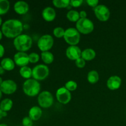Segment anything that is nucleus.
Returning a JSON list of instances; mask_svg holds the SVG:
<instances>
[{
    "mask_svg": "<svg viewBox=\"0 0 126 126\" xmlns=\"http://www.w3.org/2000/svg\"><path fill=\"white\" fill-rule=\"evenodd\" d=\"M23 25L18 19H9L5 21L2 25L1 31L4 35L9 38H16L22 34Z\"/></svg>",
    "mask_w": 126,
    "mask_h": 126,
    "instance_id": "1",
    "label": "nucleus"
},
{
    "mask_svg": "<svg viewBox=\"0 0 126 126\" xmlns=\"http://www.w3.org/2000/svg\"><path fill=\"white\" fill-rule=\"evenodd\" d=\"M14 46L18 52H26L32 47L33 39L30 36L26 34H21L14 39Z\"/></svg>",
    "mask_w": 126,
    "mask_h": 126,
    "instance_id": "2",
    "label": "nucleus"
},
{
    "mask_svg": "<svg viewBox=\"0 0 126 126\" xmlns=\"http://www.w3.org/2000/svg\"><path fill=\"white\" fill-rule=\"evenodd\" d=\"M23 91L28 97H35L39 94L41 91V84L39 81L34 79H26L23 84Z\"/></svg>",
    "mask_w": 126,
    "mask_h": 126,
    "instance_id": "3",
    "label": "nucleus"
},
{
    "mask_svg": "<svg viewBox=\"0 0 126 126\" xmlns=\"http://www.w3.org/2000/svg\"><path fill=\"white\" fill-rule=\"evenodd\" d=\"M81 33L76 28H68L65 30L63 38L65 42L70 46H77L81 39Z\"/></svg>",
    "mask_w": 126,
    "mask_h": 126,
    "instance_id": "4",
    "label": "nucleus"
},
{
    "mask_svg": "<svg viewBox=\"0 0 126 126\" xmlns=\"http://www.w3.org/2000/svg\"><path fill=\"white\" fill-rule=\"evenodd\" d=\"M76 28L80 33L88 34L92 33L94 30V24L88 18H80L76 23Z\"/></svg>",
    "mask_w": 126,
    "mask_h": 126,
    "instance_id": "5",
    "label": "nucleus"
},
{
    "mask_svg": "<svg viewBox=\"0 0 126 126\" xmlns=\"http://www.w3.org/2000/svg\"><path fill=\"white\" fill-rule=\"evenodd\" d=\"M49 68L46 65L39 64L32 69V77L36 81H43L49 76Z\"/></svg>",
    "mask_w": 126,
    "mask_h": 126,
    "instance_id": "6",
    "label": "nucleus"
},
{
    "mask_svg": "<svg viewBox=\"0 0 126 126\" xmlns=\"http://www.w3.org/2000/svg\"><path fill=\"white\" fill-rule=\"evenodd\" d=\"M38 103L42 108H49L54 103V97L51 92L44 91L40 92L38 97Z\"/></svg>",
    "mask_w": 126,
    "mask_h": 126,
    "instance_id": "7",
    "label": "nucleus"
},
{
    "mask_svg": "<svg viewBox=\"0 0 126 126\" xmlns=\"http://www.w3.org/2000/svg\"><path fill=\"white\" fill-rule=\"evenodd\" d=\"M54 44V39L52 36L46 34L41 36L39 38L37 43V46L39 50L43 52L49 51L52 48Z\"/></svg>",
    "mask_w": 126,
    "mask_h": 126,
    "instance_id": "8",
    "label": "nucleus"
},
{
    "mask_svg": "<svg viewBox=\"0 0 126 126\" xmlns=\"http://www.w3.org/2000/svg\"><path fill=\"white\" fill-rule=\"evenodd\" d=\"M94 12L97 19L101 22H107L110 17V11L104 4H98L94 9Z\"/></svg>",
    "mask_w": 126,
    "mask_h": 126,
    "instance_id": "9",
    "label": "nucleus"
},
{
    "mask_svg": "<svg viewBox=\"0 0 126 126\" xmlns=\"http://www.w3.org/2000/svg\"><path fill=\"white\" fill-rule=\"evenodd\" d=\"M55 97L59 103L63 105H66L71 101V92L66 89L65 87H61L57 90Z\"/></svg>",
    "mask_w": 126,
    "mask_h": 126,
    "instance_id": "10",
    "label": "nucleus"
},
{
    "mask_svg": "<svg viewBox=\"0 0 126 126\" xmlns=\"http://www.w3.org/2000/svg\"><path fill=\"white\" fill-rule=\"evenodd\" d=\"M17 89V85L15 81L11 79H7L3 81L0 86V89L3 94L11 95L14 93Z\"/></svg>",
    "mask_w": 126,
    "mask_h": 126,
    "instance_id": "11",
    "label": "nucleus"
},
{
    "mask_svg": "<svg viewBox=\"0 0 126 126\" xmlns=\"http://www.w3.org/2000/svg\"><path fill=\"white\" fill-rule=\"evenodd\" d=\"M82 50L78 46H69L66 49L65 54L68 59L76 61L81 57Z\"/></svg>",
    "mask_w": 126,
    "mask_h": 126,
    "instance_id": "12",
    "label": "nucleus"
},
{
    "mask_svg": "<svg viewBox=\"0 0 126 126\" xmlns=\"http://www.w3.org/2000/svg\"><path fill=\"white\" fill-rule=\"evenodd\" d=\"M14 61L16 65L20 67L27 66L30 63L28 54L23 52H18L14 56Z\"/></svg>",
    "mask_w": 126,
    "mask_h": 126,
    "instance_id": "13",
    "label": "nucleus"
},
{
    "mask_svg": "<svg viewBox=\"0 0 126 126\" xmlns=\"http://www.w3.org/2000/svg\"><path fill=\"white\" fill-rule=\"evenodd\" d=\"M122 80L119 76L114 75L108 79L107 81V86L111 91H115L118 89L121 86Z\"/></svg>",
    "mask_w": 126,
    "mask_h": 126,
    "instance_id": "14",
    "label": "nucleus"
},
{
    "mask_svg": "<svg viewBox=\"0 0 126 126\" xmlns=\"http://www.w3.org/2000/svg\"><path fill=\"white\" fill-rule=\"evenodd\" d=\"M42 17L43 19L48 22H52L56 17V11L53 7L48 6L45 7L42 11Z\"/></svg>",
    "mask_w": 126,
    "mask_h": 126,
    "instance_id": "15",
    "label": "nucleus"
},
{
    "mask_svg": "<svg viewBox=\"0 0 126 126\" xmlns=\"http://www.w3.org/2000/svg\"><path fill=\"white\" fill-rule=\"evenodd\" d=\"M14 9L15 12L18 14L24 15L29 11V5L25 1H18L14 4Z\"/></svg>",
    "mask_w": 126,
    "mask_h": 126,
    "instance_id": "16",
    "label": "nucleus"
},
{
    "mask_svg": "<svg viewBox=\"0 0 126 126\" xmlns=\"http://www.w3.org/2000/svg\"><path fill=\"white\" fill-rule=\"evenodd\" d=\"M43 115V110L41 108L38 106H33L28 111V116L33 121H38Z\"/></svg>",
    "mask_w": 126,
    "mask_h": 126,
    "instance_id": "17",
    "label": "nucleus"
},
{
    "mask_svg": "<svg viewBox=\"0 0 126 126\" xmlns=\"http://www.w3.org/2000/svg\"><path fill=\"white\" fill-rule=\"evenodd\" d=\"M96 57V52L92 48H87L83 50L81 53V57L85 61H91Z\"/></svg>",
    "mask_w": 126,
    "mask_h": 126,
    "instance_id": "18",
    "label": "nucleus"
},
{
    "mask_svg": "<svg viewBox=\"0 0 126 126\" xmlns=\"http://www.w3.org/2000/svg\"><path fill=\"white\" fill-rule=\"evenodd\" d=\"M15 63L14 61L11 58H4L1 62V66L4 68V70L6 71H12L14 69Z\"/></svg>",
    "mask_w": 126,
    "mask_h": 126,
    "instance_id": "19",
    "label": "nucleus"
},
{
    "mask_svg": "<svg viewBox=\"0 0 126 126\" xmlns=\"http://www.w3.org/2000/svg\"><path fill=\"white\" fill-rule=\"evenodd\" d=\"M41 58L43 62L47 65L51 64L54 60V54L50 51H46L41 52Z\"/></svg>",
    "mask_w": 126,
    "mask_h": 126,
    "instance_id": "20",
    "label": "nucleus"
},
{
    "mask_svg": "<svg viewBox=\"0 0 126 126\" xmlns=\"http://www.w3.org/2000/svg\"><path fill=\"white\" fill-rule=\"evenodd\" d=\"M12 107H13V102L10 98H5L2 100L0 103V108L3 111H9L12 109Z\"/></svg>",
    "mask_w": 126,
    "mask_h": 126,
    "instance_id": "21",
    "label": "nucleus"
},
{
    "mask_svg": "<svg viewBox=\"0 0 126 126\" xmlns=\"http://www.w3.org/2000/svg\"><path fill=\"white\" fill-rule=\"evenodd\" d=\"M99 74L95 70H91L87 74V81L92 84L97 83L99 81Z\"/></svg>",
    "mask_w": 126,
    "mask_h": 126,
    "instance_id": "22",
    "label": "nucleus"
},
{
    "mask_svg": "<svg viewBox=\"0 0 126 126\" xmlns=\"http://www.w3.org/2000/svg\"><path fill=\"white\" fill-rule=\"evenodd\" d=\"M66 18L70 22L76 23L80 19L79 12L76 10H70L66 13Z\"/></svg>",
    "mask_w": 126,
    "mask_h": 126,
    "instance_id": "23",
    "label": "nucleus"
},
{
    "mask_svg": "<svg viewBox=\"0 0 126 126\" xmlns=\"http://www.w3.org/2000/svg\"><path fill=\"white\" fill-rule=\"evenodd\" d=\"M19 73L22 78L28 79L32 77V69L28 66H23L20 69Z\"/></svg>",
    "mask_w": 126,
    "mask_h": 126,
    "instance_id": "24",
    "label": "nucleus"
},
{
    "mask_svg": "<svg viewBox=\"0 0 126 126\" xmlns=\"http://www.w3.org/2000/svg\"><path fill=\"white\" fill-rule=\"evenodd\" d=\"M52 4L57 8H67L70 6V0H53Z\"/></svg>",
    "mask_w": 126,
    "mask_h": 126,
    "instance_id": "25",
    "label": "nucleus"
},
{
    "mask_svg": "<svg viewBox=\"0 0 126 126\" xmlns=\"http://www.w3.org/2000/svg\"><path fill=\"white\" fill-rule=\"evenodd\" d=\"M10 8V2L7 0H0V15L7 13Z\"/></svg>",
    "mask_w": 126,
    "mask_h": 126,
    "instance_id": "26",
    "label": "nucleus"
},
{
    "mask_svg": "<svg viewBox=\"0 0 126 126\" xmlns=\"http://www.w3.org/2000/svg\"><path fill=\"white\" fill-rule=\"evenodd\" d=\"M65 33V30L63 28L60 27H55L53 30V34L54 36L57 38H61L64 36Z\"/></svg>",
    "mask_w": 126,
    "mask_h": 126,
    "instance_id": "27",
    "label": "nucleus"
},
{
    "mask_svg": "<svg viewBox=\"0 0 126 126\" xmlns=\"http://www.w3.org/2000/svg\"><path fill=\"white\" fill-rule=\"evenodd\" d=\"M64 87H65L66 89L68 90L69 91H70V92H71V91H75L77 89L78 84L77 82H75V81L70 80V81H67V82L65 83Z\"/></svg>",
    "mask_w": 126,
    "mask_h": 126,
    "instance_id": "28",
    "label": "nucleus"
},
{
    "mask_svg": "<svg viewBox=\"0 0 126 126\" xmlns=\"http://www.w3.org/2000/svg\"><path fill=\"white\" fill-rule=\"evenodd\" d=\"M29 57V62L31 63H36L39 62L40 56L39 54L36 52H32L28 54Z\"/></svg>",
    "mask_w": 126,
    "mask_h": 126,
    "instance_id": "29",
    "label": "nucleus"
},
{
    "mask_svg": "<svg viewBox=\"0 0 126 126\" xmlns=\"http://www.w3.org/2000/svg\"><path fill=\"white\" fill-rule=\"evenodd\" d=\"M22 123L23 126H33V121L29 116H25L22 119Z\"/></svg>",
    "mask_w": 126,
    "mask_h": 126,
    "instance_id": "30",
    "label": "nucleus"
},
{
    "mask_svg": "<svg viewBox=\"0 0 126 126\" xmlns=\"http://www.w3.org/2000/svg\"><path fill=\"white\" fill-rule=\"evenodd\" d=\"M86 62L82 57L79 58V59H77V60L75 61V64H76V66L78 68H82L86 66Z\"/></svg>",
    "mask_w": 126,
    "mask_h": 126,
    "instance_id": "31",
    "label": "nucleus"
},
{
    "mask_svg": "<svg viewBox=\"0 0 126 126\" xmlns=\"http://www.w3.org/2000/svg\"><path fill=\"white\" fill-rule=\"evenodd\" d=\"M82 3H83V0H70V6L71 7H80Z\"/></svg>",
    "mask_w": 126,
    "mask_h": 126,
    "instance_id": "32",
    "label": "nucleus"
},
{
    "mask_svg": "<svg viewBox=\"0 0 126 126\" xmlns=\"http://www.w3.org/2000/svg\"><path fill=\"white\" fill-rule=\"evenodd\" d=\"M86 2L90 7L94 9L98 6L99 1L98 0H86Z\"/></svg>",
    "mask_w": 126,
    "mask_h": 126,
    "instance_id": "33",
    "label": "nucleus"
},
{
    "mask_svg": "<svg viewBox=\"0 0 126 126\" xmlns=\"http://www.w3.org/2000/svg\"><path fill=\"white\" fill-rule=\"evenodd\" d=\"M79 16H80V18H87V12L85 11H81L79 12Z\"/></svg>",
    "mask_w": 126,
    "mask_h": 126,
    "instance_id": "34",
    "label": "nucleus"
},
{
    "mask_svg": "<svg viewBox=\"0 0 126 126\" xmlns=\"http://www.w3.org/2000/svg\"><path fill=\"white\" fill-rule=\"evenodd\" d=\"M4 46L2 44H0V58H1L3 56L4 54Z\"/></svg>",
    "mask_w": 126,
    "mask_h": 126,
    "instance_id": "35",
    "label": "nucleus"
},
{
    "mask_svg": "<svg viewBox=\"0 0 126 126\" xmlns=\"http://www.w3.org/2000/svg\"><path fill=\"white\" fill-rule=\"evenodd\" d=\"M7 112L3 111L1 110V108H0V120H1V119H2V118H3V117L7 116Z\"/></svg>",
    "mask_w": 126,
    "mask_h": 126,
    "instance_id": "36",
    "label": "nucleus"
},
{
    "mask_svg": "<svg viewBox=\"0 0 126 126\" xmlns=\"http://www.w3.org/2000/svg\"><path fill=\"white\" fill-rule=\"evenodd\" d=\"M5 72V70H4L3 68L1 66H0V75H2Z\"/></svg>",
    "mask_w": 126,
    "mask_h": 126,
    "instance_id": "37",
    "label": "nucleus"
},
{
    "mask_svg": "<svg viewBox=\"0 0 126 126\" xmlns=\"http://www.w3.org/2000/svg\"><path fill=\"white\" fill-rule=\"evenodd\" d=\"M2 31L1 30H0V41L1 40V39H2Z\"/></svg>",
    "mask_w": 126,
    "mask_h": 126,
    "instance_id": "38",
    "label": "nucleus"
},
{
    "mask_svg": "<svg viewBox=\"0 0 126 126\" xmlns=\"http://www.w3.org/2000/svg\"><path fill=\"white\" fill-rule=\"evenodd\" d=\"M2 82H3V81H2V78H1L0 77V86H1V84L2 83Z\"/></svg>",
    "mask_w": 126,
    "mask_h": 126,
    "instance_id": "39",
    "label": "nucleus"
},
{
    "mask_svg": "<svg viewBox=\"0 0 126 126\" xmlns=\"http://www.w3.org/2000/svg\"><path fill=\"white\" fill-rule=\"evenodd\" d=\"M2 92H1V89H0V100H1V97H2Z\"/></svg>",
    "mask_w": 126,
    "mask_h": 126,
    "instance_id": "40",
    "label": "nucleus"
},
{
    "mask_svg": "<svg viewBox=\"0 0 126 126\" xmlns=\"http://www.w3.org/2000/svg\"><path fill=\"white\" fill-rule=\"evenodd\" d=\"M1 24H2V18H1V16H0V26H1Z\"/></svg>",
    "mask_w": 126,
    "mask_h": 126,
    "instance_id": "41",
    "label": "nucleus"
},
{
    "mask_svg": "<svg viewBox=\"0 0 126 126\" xmlns=\"http://www.w3.org/2000/svg\"><path fill=\"white\" fill-rule=\"evenodd\" d=\"M0 126H7L5 124H0Z\"/></svg>",
    "mask_w": 126,
    "mask_h": 126,
    "instance_id": "42",
    "label": "nucleus"
}]
</instances>
